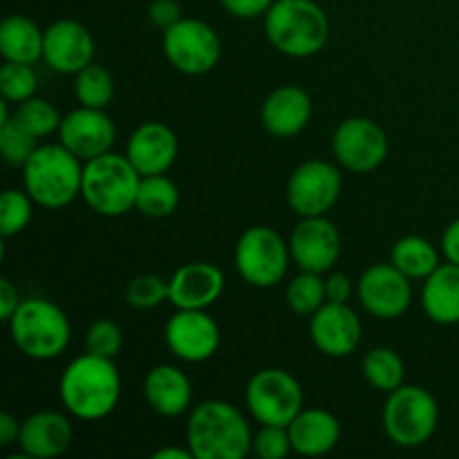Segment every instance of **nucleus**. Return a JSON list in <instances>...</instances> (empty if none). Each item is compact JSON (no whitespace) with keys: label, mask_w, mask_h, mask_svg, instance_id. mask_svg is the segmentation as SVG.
Wrapping results in <instances>:
<instances>
[{"label":"nucleus","mask_w":459,"mask_h":459,"mask_svg":"<svg viewBox=\"0 0 459 459\" xmlns=\"http://www.w3.org/2000/svg\"><path fill=\"white\" fill-rule=\"evenodd\" d=\"M7 325L12 343L31 361L61 357L72 339L70 318L48 299H25Z\"/></svg>","instance_id":"obj_5"},{"label":"nucleus","mask_w":459,"mask_h":459,"mask_svg":"<svg viewBox=\"0 0 459 459\" xmlns=\"http://www.w3.org/2000/svg\"><path fill=\"white\" fill-rule=\"evenodd\" d=\"M58 397L74 420L99 421L110 417L121 399V375L115 359L92 352L76 357L63 370Z\"/></svg>","instance_id":"obj_1"},{"label":"nucleus","mask_w":459,"mask_h":459,"mask_svg":"<svg viewBox=\"0 0 459 459\" xmlns=\"http://www.w3.org/2000/svg\"><path fill=\"white\" fill-rule=\"evenodd\" d=\"M124 350V330L110 318H99L85 332V352L117 359Z\"/></svg>","instance_id":"obj_37"},{"label":"nucleus","mask_w":459,"mask_h":459,"mask_svg":"<svg viewBox=\"0 0 459 459\" xmlns=\"http://www.w3.org/2000/svg\"><path fill=\"white\" fill-rule=\"evenodd\" d=\"M34 204L30 193L18 191V188H7L0 195V236L3 240L13 236H21L31 222V213H34Z\"/></svg>","instance_id":"obj_32"},{"label":"nucleus","mask_w":459,"mask_h":459,"mask_svg":"<svg viewBox=\"0 0 459 459\" xmlns=\"http://www.w3.org/2000/svg\"><path fill=\"white\" fill-rule=\"evenodd\" d=\"M179 155V139L170 126L161 121H146L133 130L126 146V157L142 178L161 175L173 169Z\"/></svg>","instance_id":"obj_19"},{"label":"nucleus","mask_w":459,"mask_h":459,"mask_svg":"<svg viewBox=\"0 0 459 459\" xmlns=\"http://www.w3.org/2000/svg\"><path fill=\"white\" fill-rule=\"evenodd\" d=\"M67 415L56 411H39L22 420L21 437H18L22 455L31 459L65 455L74 442V426Z\"/></svg>","instance_id":"obj_21"},{"label":"nucleus","mask_w":459,"mask_h":459,"mask_svg":"<svg viewBox=\"0 0 459 459\" xmlns=\"http://www.w3.org/2000/svg\"><path fill=\"white\" fill-rule=\"evenodd\" d=\"M124 299L134 309H152L169 300V281L157 273H139L128 281Z\"/></svg>","instance_id":"obj_36"},{"label":"nucleus","mask_w":459,"mask_h":459,"mask_svg":"<svg viewBox=\"0 0 459 459\" xmlns=\"http://www.w3.org/2000/svg\"><path fill=\"white\" fill-rule=\"evenodd\" d=\"M143 399L155 415L175 420L193 408V385L178 366H155L143 379Z\"/></svg>","instance_id":"obj_23"},{"label":"nucleus","mask_w":459,"mask_h":459,"mask_svg":"<svg viewBox=\"0 0 459 459\" xmlns=\"http://www.w3.org/2000/svg\"><path fill=\"white\" fill-rule=\"evenodd\" d=\"M327 303L325 278L323 273L300 272L287 285V305L296 316H312Z\"/></svg>","instance_id":"obj_31"},{"label":"nucleus","mask_w":459,"mask_h":459,"mask_svg":"<svg viewBox=\"0 0 459 459\" xmlns=\"http://www.w3.org/2000/svg\"><path fill=\"white\" fill-rule=\"evenodd\" d=\"M236 269L242 281L258 290L276 287L287 276L291 263L290 245L281 233L264 224L249 227L236 242Z\"/></svg>","instance_id":"obj_8"},{"label":"nucleus","mask_w":459,"mask_h":459,"mask_svg":"<svg viewBox=\"0 0 459 459\" xmlns=\"http://www.w3.org/2000/svg\"><path fill=\"white\" fill-rule=\"evenodd\" d=\"M161 48L170 65L186 76L209 74L222 54L218 31L197 18H182L164 30Z\"/></svg>","instance_id":"obj_10"},{"label":"nucleus","mask_w":459,"mask_h":459,"mask_svg":"<svg viewBox=\"0 0 459 459\" xmlns=\"http://www.w3.org/2000/svg\"><path fill=\"white\" fill-rule=\"evenodd\" d=\"M13 119L21 121L31 134L36 137H49L52 133H58V126H61L63 117L58 115L56 108L48 101V99L40 97H31L27 101L18 103L16 106V115Z\"/></svg>","instance_id":"obj_34"},{"label":"nucleus","mask_w":459,"mask_h":459,"mask_svg":"<svg viewBox=\"0 0 459 459\" xmlns=\"http://www.w3.org/2000/svg\"><path fill=\"white\" fill-rule=\"evenodd\" d=\"M312 99L299 85H282L267 94L260 108V124L272 137L290 139L307 128Z\"/></svg>","instance_id":"obj_22"},{"label":"nucleus","mask_w":459,"mask_h":459,"mask_svg":"<svg viewBox=\"0 0 459 459\" xmlns=\"http://www.w3.org/2000/svg\"><path fill=\"white\" fill-rule=\"evenodd\" d=\"M309 336L314 348L332 359H343L357 352L363 336L359 314L348 303H330L309 316Z\"/></svg>","instance_id":"obj_17"},{"label":"nucleus","mask_w":459,"mask_h":459,"mask_svg":"<svg viewBox=\"0 0 459 459\" xmlns=\"http://www.w3.org/2000/svg\"><path fill=\"white\" fill-rule=\"evenodd\" d=\"M186 446L195 459H245L254 451V435L233 403L206 399L188 412Z\"/></svg>","instance_id":"obj_2"},{"label":"nucleus","mask_w":459,"mask_h":459,"mask_svg":"<svg viewBox=\"0 0 459 459\" xmlns=\"http://www.w3.org/2000/svg\"><path fill=\"white\" fill-rule=\"evenodd\" d=\"M179 206V188L178 184L166 173L161 175H146L139 182L137 202L134 209L148 218H169L178 211Z\"/></svg>","instance_id":"obj_28"},{"label":"nucleus","mask_w":459,"mask_h":459,"mask_svg":"<svg viewBox=\"0 0 459 459\" xmlns=\"http://www.w3.org/2000/svg\"><path fill=\"white\" fill-rule=\"evenodd\" d=\"M222 291V269L206 260L182 264L169 278V303L175 309H209L218 303Z\"/></svg>","instance_id":"obj_20"},{"label":"nucleus","mask_w":459,"mask_h":459,"mask_svg":"<svg viewBox=\"0 0 459 459\" xmlns=\"http://www.w3.org/2000/svg\"><path fill=\"white\" fill-rule=\"evenodd\" d=\"M363 377L379 393H394L406 379V366L393 348H375L363 357Z\"/></svg>","instance_id":"obj_29"},{"label":"nucleus","mask_w":459,"mask_h":459,"mask_svg":"<svg viewBox=\"0 0 459 459\" xmlns=\"http://www.w3.org/2000/svg\"><path fill=\"white\" fill-rule=\"evenodd\" d=\"M58 139L81 161H90L112 151L117 139V126L106 110L79 106L61 119Z\"/></svg>","instance_id":"obj_16"},{"label":"nucleus","mask_w":459,"mask_h":459,"mask_svg":"<svg viewBox=\"0 0 459 459\" xmlns=\"http://www.w3.org/2000/svg\"><path fill=\"white\" fill-rule=\"evenodd\" d=\"M21 303L22 299L18 287L9 278H0V321L9 323V318L13 316Z\"/></svg>","instance_id":"obj_41"},{"label":"nucleus","mask_w":459,"mask_h":459,"mask_svg":"<svg viewBox=\"0 0 459 459\" xmlns=\"http://www.w3.org/2000/svg\"><path fill=\"white\" fill-rule=\"evenodd\" d=\"M224 7V12L231 13L236 18H264V13L269 12L276 0H220Z\"/></svg>","instance_id":"obj_40"},{"label":"nucleus","mask_w":459,"mask_h":459,"mask_svg":"<svg viewBox=\"0 0 459 459\" xmlns=\"http://www.w3.org/2000/svg\"><path fill=\"white\" fill-rule=\"evenodd\" d=\"M220 325L206 309H178L164 327L166 348L184 363H204L220 350Z\"/></svg>","instance_id":"obj_13"},{"label":"nucleus","mask_w":459,"mask_h":459,"mask_svg":"<svg viewBox=\"0 0 459 459\" xmlns=\"http://www.w3.org/2000/svg\"><path fill=\"white\" fill-rule=\"evenodd\" d=\"M182 18V4L178 0H152L151 7H148V21L160 27L161 31L173 27Z\"/></svg>","instance_id":"obj_39"},{"label":"nucleus","mask_w":459,"mask_h":459,"mask_svg":"<svg viewBox=\"0 0 459 459\" xmlns=\"http://www.w3.org/2000/svg\"><path fill=\"white\" fill-rule=\"evenodd\" d=\"M39 148V137L31 134L21 121L12 117L9 121L0 124V152L3 160L13 169H22Z\"/></svg>","instance_id":"obj_33"},{"label":"nucleus","mask_w":459,"mask_h":459,"mask_svg":"<svg viewBox=\"0 0 459 459\" xmlns=\"http://www.w3.org/2000/svg\"><path fill=\"white\" fill-rule=\"evenodd\" d=\"M291 448L296 455L321 457L334 451L341 442V421L323 408H303L290 426Z\"/></svg>","instance_id":"obj_24"},{"label":"nucleus","mask_w":459,"mask_h":459,"mask_svg":"<svg viewBox=\"0 0 459 459\" xmlns=\"http://www.w3.org/2000/svg\"><path fill=\"white\" fill-rule=\"evenodd\" d=\"M83 164L74 152L61 142L43 143L22 166V186L36 206L43 209H65L81 197Z\"/></svg>","instance_id":"obj_3"},{"label":"nucleus","mask_w":459,"mask_h":459,"mask_svg":"<svg viewBox=\"0 0 459 459\" xmlns=\"http://www.w3.org/2000/svg\"><path fill=\"white\" fill-rule=\"evenodd\" d=\"M421 307L437 325L459 323V264H439L421 287Z\"/></svg>","instance_id":"obj_25"},{"label":"nucleus","mask_w":459,"mask_h":459,"mask_svg":"<svg viewBox=\"0 0 459 459\" xmlns=\"http://www.w3.org/2000/svg\"><path fill=\"white\" fill-rule=\"evenodd\" d=\"M74 97L79 106L106 110L115 97V81L103 65L90 63L74 74Z\"/></svg>","instance_id":"obj_30"},{"label":"nucleus","mask_w":459,"mask_h":459,"mask_svg":"<svg viewBox=\"0 0 459 459\" xmlns=\"http://www.w3.org/2000/svg\"><path fill=\"white\" fill-rule=\"evenodd\" d=\"M390 263L411 281H426L439 267V254L426 238L403 236L394 242Z\"/></svg>","instance_id":"obj_27"},{"label":"nucleus","mask_w":459,"mask_h":459,"mask_svg":"<svg viewBox=\"0 0 459 459\" xmlns=\"http://www.w3.org/2000/svg\"><path fill=\"white\" fill-rule=\"evenodd\" d=\"M359 300L363 309L379 321L402 318L412 303L411 278L393 263L372 264L359 278Z\"/></svg>","instance_id":"obj_14"},{"label":"nucleus","mask_w":459,"mask_h":459,"mask_svg":"<svg viewBox=\"0 0 459 459\" xmlns=\"http://www.w3.org/2000/svg\"><path fill=\"white\" fill-rule=\"evenodd\" d=\"M439 424L437 399L421 385H406L388 394L384 406V430L394 446L420 448Z\"/></svg>","instance_id":"obj_7"},{"label":"nucleus","mask_w":459,"mask_h":459,"mask_svg":"<svg viewBox=\"0 0 459 459\" xmlns=\"http://www.w3.org/2000/svg\"><path fill=\"white\" fill-rule=\"evenodd\" d=\"M352 291V281L345 273H330L325 278V296L330 303H348Z\"/></svg>","instance_id":"obj_42"},{"label":"nucleus","mask_w":459,"mask_h":459,"mask_svg":"<svg viewBox=\"0 0 459 459\" xmlns=\"http://www.w3.org/2000/svg\"><path fill=\"white\" fill-rule=\"evenodd\" d=\"M39 88V79L31 65L27 63L4 61L0 67V97L7 99L9 103H22L31 99Z\"/></svg>","instance_id":"obj_35"},{"label":"nucleus","mask_w":459,"mask_h":459,"mask_svg":"<svg viewBox=\"0 0 459 459\" xmlns=\"http://www.w3.org/2000/svg\"><path fill=\"white\" fill-rule=\"evenodd\" d=\"M142 175L128 157L119 152H106L83 164L81 197L94 213L103 218H119L134 209Z\"/></svg>","instance_id":"obj_6"},{"label":"nucleus","mask_w":459,"mask_h":459,"mask_svg":"<svg viewBox=\"0 0 459 459\" xmlns=\"http://www.w3.org/2000/svg\"><path fill=\"white\" fill-rule=\"evenodd\" d=\"M442 254L448 263L459 264V218L453 220L442 236Z\"/></svg>","instance_id":"obj_43"},{"label":"nucleus","mask_w":459,"mask_h":459,"mask_svg":"<svg viewBox=\"0 0 459 459\" xmlns=\"http://www.w3.org/2000/svg\"><path fill=\"white\" fill-rule=\"evenodd\" d=\"M43 61L58 74H76L94 61V39L83 22L61 18L45 27Z\"/></svg>","instance_id":"obj_18"},{"label":"nucleus","mask_w":459,"mask_h":459,"mask_svg":"<svg viewBox=\"0 0 459 459\" xmlns=\"http://www.w3.org/2000/svg\"><path fill=\"white\" fill-rule=\"evenodd\" d=\"M45 30H40L31 18L7 16L0 25V54L4 61L34 65L43 58Z\"/></svg>","instance_id":"obj_26"},{"label":"nucleus","mask_w":459,"mask_h":459,"mask_svg":"<svg viewBox=\"0 0 459 459\" xmlns=\"http://www.w3.org/2000/svg\"><path fill=\"white\" fill-rule=\"evenodd\" d=\"M152 459H195L191 448H179V446H164L160 451L152 453Z\"/></svg>","instance_id":"obj_45"},{"label":"nucleus","mask_w":459,"mask_h":459,"mask_svg":"<svg viewBox=\"0 0 459 459\" xmlns=\"http://www.w3.org/2000/svg\"><path fill=\"white\" fill-rule=\"evenodd\" d=\"M254 453L260 459H285L294 453L287 426H260L254 435Z\"/></svg>","instance_id":"obj_38"},{"label":"nucleus","mask_w":459,"mask_h":459,"mask_svg":"<svg viewBox=\"0 0 459 459\" xmlns=\"http://www.w3.org/2000/svg\"><path fill=\"white\" fill-rule=\"evenodd\" d=\"M269 43L290 58H309L330 39V21L314 0H276L264 13Z\"/></svg>","instance_id":"obj_4"},{"label":"nucleus","mask_w":459,"mask_h":459,"mask_svg":"<svg viewBox=\"0 0 459 459\" xmlns=\"http://www.w3.org/2000/svg\"><path fill=\"white\" fill-rule=\"evenodd\" d=\"M245 403L260 426H290L305 408V394L291 372L264 368L247 384Z\"/></svg>","instance_id":"obj_9"},{"label":"nucleus","mask_w":459,"mask_h":459,"mask_svg":"<svg viewBox=\"0 0 459 459\" xmlns=\"http://www.w3.org/2000/svg\"><path fill=\"white\" fill-rule=\"evenodd\" d=\"M341 233L327 215L300 218L290 236L291 263L300 272L327 273L341 258Z\"/></svg>","instance_id":"obj_15"},{"label":"nucleus","mask_w":459,"mask_h":459,"mask_svg":"<svg viewBox=\"0 0 459 459\" xmlns=\"http://www.w3.org/2000/svg\"><path fill=\"white\" fill-rule=\"evenodd\" d=\"M343 178L336 164L325 160H309L296 166L287 179V204L300 218L327 215L341 197Z\"/></svg>","instance_id":"obj_11"},{"label":"nucleus","mask_w":459,"mask_h":459,"mask_svg":"<svg viewBox=\"0 0 459 459\" xmlns=\"http://www.w3.org/2000/svg\"><path fill=\"white\" fill-rule=\"evenodd\" d=\"M21 426L22 421H18L16 417L9 415V412H3L0 415V448H7L12 444H18V437H21Z\"/></svg>","instance_id":"obj_44"},{"label":"nucleus","mask_w":459,"mask_h":459,"mask_svg":"<svg viewBox=\"0 0 459 459\" xmlns=\"http://www.w3.org/2000/svg\"><path fill=\"white\" fill-rule=\"evenodd\" d=\"M332 152L341 169L372 173L388 157V134L368 117H348L332 134Z\"/></svg>","instance_id":"obj_12"}]
</instances>
